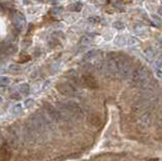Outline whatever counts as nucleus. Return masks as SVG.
Segmentation results:
<instances>
[{
  "mask_svg": "<svg viewBox=\"0 0 162 161\" xmlns=\"http://www.w3.org/2000/svg\"><path fill=\"white\" fill-rule=\"evenodd\" d=\"M88 120H89V122H90V124L93 125V126H95V127H98L101 125V120L97 115H91L90 117H89Z\"/></svg>",
  "mask_w": 162,
  "mask_h": 161,
  "instance_id": "obj_13",
  "label": "nucleus"
},
{
  "mask_svg": "<svg viewBox=\"0 0 162 161\" xmlns=\"http://www.w3.org/2000/svg\"><path fill=\"white\" fill-rule=\"evenodd\" d=\"M9 83H10V79L6 77V76H1L0 77V85L1 86H6Z\"/></svg>",
  "mask_w": 162,
  "mask_h": 161,
  "instance_id": "obj_17",
  "label": "nucleus"
},
{
  "mask_svg": "<svg viewBox=\"0 0 162 161\" xmlns=\"http://www.w3.org/2000/svg\"><path fill=\"white\" fill-rule=\"evenodd\" d=\"M61 11H62V9H59V10H58V9H53V10H52V13H53V14H59Z\"/></svg>",
  "mask_w": 162,
  "mask_h": 161,
  "instance_id": "obj_24",
  "label": "nucleus"
},
{
  "mask_svg": "<svg viewBox=\"0 0 162 161\" xmlns=\"http://www.w3.org/2000/svg\"><path fill=\"white\" fill-rule=\"evenodd\" d=\"M70 9L71 10H74V11H80L81 10V8H82V4H81L80 2H76V3H74V4H71L70 6Z\"/></svg>",
  "mask_w": 162,
  "mask_h": 161,
  "instance_id": "obj_18",
  "label": "nucleus"
},
{
  "mask_svg": "<svg viewBox=\"0 0 162 161\" xmlns=\"http://www.w3.org/2000/svg\"><path fill=\"white\" fill-rule=\"evenodd\" d=\"M45 111L48 117L56 123H63V122L69 120V115L66 112L62 111L61 109L57 108L55 106L48 104V103L45 104Z\"/></svg>",
  "mask_w": 162,
  "mask_h": 161,
  "instance_id": "obj_2",
  "label": "nucleus"
},
{
  "mask_svg": "<svg viewBox=\"0 0 162 161\" xmlns=\"http://www.w3.org/2000/svg\"><path fill=\"white\" fill-rule=\"evenodd\" d=\"M152 121H153V115L150 111H145L143 115H140L138 124H139L140 128L145 130V129H148V128L151 126Z\"/></svg>",
  "mask_w": 162,
  "mask_h": 161,
  "instance_id": "obj_8",
  "label": "nucleus"
},
{
  "mask_svg": "<svg viewBox=\"0 0 162 161\" xmlns=\"http://www.w3.org/2000/svg\"><path fill=\"white\" fill-rule=\"evenodd\" d=\"M146 56L149 58V59H152L153 57H154V55H155V53H154V51L152 50L151 48H149V49H147L146 50Z\"/></svg>",
  "mask_w": 162,
  "mask_h": 161,
  "instance_id": "obj_20",
  "label": "nucleus"
},
{
  "mask_svg": "<svg viewBox=\"0 0 162 161\" xmlns=\"http://www.w3.org/2000/svg\"><path fill=\"white\" fill-rule=\"evenodd\" d=\"M113 26H115L116 29H123L125 27L124 23L121 22V21H116V22L113 23Z\"/></svg>",
  "mask_w": 162,
  "mask_h": 161,
  "instance_id": "obj_22",
  "label": "nucleus"
},
{
  "mask_svg": "<svg viewBox=\"0 0 162 161\" xmlns=\"http://www.w3.org/2000/svg\"><path fill=\"white\" fill-rule=\"evenodd\" d=\"M19 135H17V132L14 130H11L9 132V144L12 146L13 148H16L19 146Z\"/></svg>",
  "mask_w": 162,
  "mask_h": 161,
  "instance_id": "obj_11",
  "label": "nucleus"
},
{
  "mask_svg": "<svg viewBox=\"0 0 162 161\" xmlns=\"http://www.w3.org/2000/svg\"><path fill=\"white\" fill-rule=\"evenodd\" d=\"M11 19H12V22L14 26H16V29H22V27L25 26V18L22 13H19V12H14L12 14V18H11Z\"/></svg>",
  "mask_w": 162,
  "mask_h": 161,
  "instance_id": "obj_9",
  "label": "nucleus"
},
{
  "mask_svg": "<svg viewBox=\"0 0 162 161\" xmlns=\"http://www.w3.org/2000/svg\"><path fill=\"white\" fill-rule=\"evenodd\" d=\"M57 90L64 96H72L76 93V88L69 82H62L57 85Z\"/></svg>",
  "mask_w": 162,
  "mask_h": 161,
  "instance_id": "obj_6",
  "label": "nucleus"
},
{
  "mask_svg": "<svg viewBox=\"0 0 162 161\" xmlns=\"http://www.w3.org/2000/svg\"><path fill=\"white\" fill-rule=\"evenodd\" d=\"M131 75H132V82H133L134 85H137V86H143V85H145L149 78L148 69L145 66H139L138 68L134 70V72Z\"/></svg>",
  "mask_w": 162,
  "mask_h": 161,
  "instance_id": "obj_3",
  "label": "nucleus"
},
{
  "mask_svg": "<svg viewBox=\"0 0 162 161\" xmlns=\"http://www.w3.org/2000/svg\"><path fill=\"white\" fill-rule=\"evenodd\" d=\"M11 158V151L6 145L1 146L0 150V161H8Z\"/></svg>",
  "mask_w": 162,
  "mask_h": 161,
  "instance_id": "obj_10",
  "label": "nucleus"
},
{
  "mask_svg": "<svg viewBox=\"0 0 162 161\" xmlns=\"http://www.w3.org/2000/svg\"><path fill=\"white\" fill-rule=\"evenodd\" d=\"M83 80H84L85 84L87 85L88 87H90V88H96L97 87V84H96L95 79L90 75H84L83 76Z\"/></svg>",
  "mask_w": 162,
  "mask_h": 161,
  "instance_id": "obj_12",
  "label": "nucleus"
},
{
  "mask_svg": "<svg viewBox=\"0 0 162 161\" xmlns=\"http://www.w3.org/2000/svg\"><path fill=\"white\" fill-rule=\"evenodd\" d=\"M59 109L66 112L68 115H74V117H80L82 115V109L80 105L74 101H63L59 102Z\"/></svg>",
  "mask_w": 162,
  "mask_h": 161,
  "instance_id": "obj_4",
  "label": "nucleus"
},
{
  "mask_svg": "<svg viewBox=\"0 0 162 161\" xmlns=\"http://www.w3.org/2000/svg\"><path fill=\"white\" fill-rule=\"evenodd\" d=\"M1 101H2V97L0 96V103H1Z\"/></svg>",
  "mask_w": 162,
  "mask_h": 161,
  "instance_id": "obj_26",
  "label": "nucleus"
},
{
  "mask_svg": "<svg viewBox=\"0 0 162 161\" xmlns=\"http://www.w3.org/2000/svg\"><path fill=\"white\" fill-rule=\"evenodd\" d=\"M22 134H23V138H25V140L26 142L34 143L35 141V138H37V133H35L34 128L32 127V125L29 123H26V124L23 125Z\"/></svg>",
  "mask_w": 162,
  "mask_h": 161,
  "instance_id": "obj_7",
  "label": "nucleus"
},
{
  "mask_svg": "<svg viewBox=\"0 0 162 161\" xmlns=\"http://www.w3.org/2000/svg\"><path fill=\"white\" fill-rule=\"evenodd\" d=\"M22 106L20 103H17V104H15L12 108V109H11V112H12L13 115H19L20 112H22Z\"/></svg>",
  "mask_w": 162,
  "mask_h": 161,
  "instance_id": "obj_15",
  "label": "nucleus"
},
{
  "mask_svg": "<svg viewBox=\"0 0 162 161\" xmlns=\"http://www.w3.org/2000/svg\"><path fill=\"white\" fill-rule=\"evenodd\" d=\"M2 142H3V137H2V135L0 134V145L2 144Z\"/></svg>",
  "mask_w": 162,
  "mask_h": 161,
  "instance_id": "obj_25",
  "label": "nucleus"
},
{
  "mask_svg": "<svg viewBox=\"0 0 162 161\" xmlns=\"http://www.w3.org/2000/svg\"><path fill=\"white\" fill-rule=\"evenodd\" d=\"M116 65H118V75L123 79H127L132 74L131 63L124 57L116 58Z\"/></svg>",
  "mask_w": 162,
  "mask_h": 161,
  "instance_id": "obj_5",
  "label": "nucleus"
},
{
  "mask_svg": "<svg viewBox=\"0 0 162 161\" xmlns=\"http://www.w3.org/2000/svg\"><path fill=\"white\" fill-rule=\"evenodd\" d=\"M116 44L119 45V46H124V45H126V39H125L124 36H118V38H116Z\"/></svg>",
  "mask_w": 162,
  "mask_h": 161,
  "instance_id": "obj_19",
  "label": "nucleus"
},
{
  "mask_svg": "<svg viewBox=\"0 0 162 161\" xmlns=\"http://www.w3.org/2000/svg\"><path fill=\"white\" fill-rule=\"evenodd\" d=\"M32 103H34V100L31 99V98H29V99H26V100H25V106H28V108H29V106L31 105Z\"/></svg>",
  "mask_w": 162,
  "mask_h": 161,
  "instance_id": "obj_23",
  "label": "nucleus"
},
{
  "mask_svg": "<svg viewBox=\"0 0 162 161\" xmlns=\"http://www.w3.org/2000/svg\"><path fill=\"white\" fill-rule=\"evenodd\" d=\"M19 91L22 93H29V85L28 83H22V84H20L19 85Z\"/></svg>",
  "mask_w": 162,
  "mask_h": 161,
  "instance_id": "obj_16",
  "label": "nucleus"
},
{
  "mask_svg": "<svg viewBox=\"0 0 162 161\" xmlns=\"http://www.w3.org/2000/svg\"><path fill=\"white\" fill-rule=\"evenodd\" d=\"M92 41V38L90 36H83L82 38V44H89Z\"/></svg>",
  "mask_w": 162,
  "mask_h": 161,
  "instance_id": "obj_21",
  "label": "nucleus"
},
{
  "mask_svg": "<svg viewBox=\"0 0 162 161\" xmlns=\"http://www.w3.org/2000/svg\"><path fill=\"white\" fill-rule=\"evenodd\" d=\"M29 123L32 125V127L34 128V130L35 131L37 134L46 133L48 129H49V124H50L48 118L41 111H37L34 115H32Z\"/></svg>",
  "mask_w": 162,
  "mask_h": 161,
  "instance_id": "obj_1",
  "label": "nucleus"
},
{
  "mask_svg": "<svg viewBox=\"0 0 162 161\" xmlns=\"http://www.w3.org/2000/svg\"><path fill=\"white\" fill-rule=\"evenodd\" d=\"M98 54V52L97 51H95V50H91V51H89L87 54H85V56H84V59L85 60H90V59H93V58H95V56Z\"/></svg>",
  "mask_w": 162,
  "mask_h": 161,
  "instance_id": "obj_14",
  "label": "nucleus"
}]
</instances>
